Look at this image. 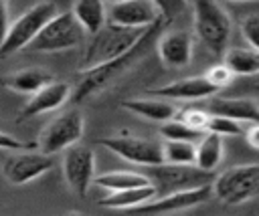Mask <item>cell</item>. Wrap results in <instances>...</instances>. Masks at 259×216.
<instances>
[{
	"mask_svg": "<svg viewBox=\"0 0 259 216\" xmlns=\"http://www.w3.org/2000/svg\"><path fill=\"white\" fill-rule=\"evenodd\" d=\"M170 20L166 16H160L154 24H150L146 28V32L142 34V38L130 48L125 50L123 55H119L117 59L113 61H107L103 65H97V67H91V69H85V71H79V85H77V93H75V101H83L99 91H103L113 79L121 77L125 71H130L144 55L146 50L152 46V42L156 38L162 36V30L166 28Z\"/></svg>",
	"mask_w": 259,
	"mask_h": 216,
	"instance_id": "cell-1",
	"label": "cell"
},
{
	"mask_svg": "<svg viewBox=\"0 0 259 216\" xmlns=\"http://www.w3.org/2000/svg\"><path fill=\"white\" fill-rule=\"evenodd\" d=\"M146 28H127V26H119V24H113L107 20V24L91 36V40L83 52V59L79 63V71H85V69H91V67H97L107 61L117 59L119 55L130 50L142 38Z\"/></svg>",
	"mask_w": 259,
	"mask_h": 216,
	"instance_id": "cell-2",
	"label": "cell"
},
{
	"mask_svg": "<svg viewBox=\"0 0 259 216\" xmlns=\"http://www.w3.org/2000/svg\"><path fill=\"white\" fill-rule=\"evenodd\" d=\"M59 14L57 4L55 2H38L32 8H28L24 14H20L18 18H14L2 38V46H0V55L2 57H10L16 50L28 48V44L38 36V32Z\"/></svg>",
	"mask_w": 259,
	"mask_h": 216,
	"instance_id": "cell-3",
	"label": "cell"
},
{
	"mask_svg": "<svg viewBox=\"0 0 259 216\" xmlns=\"http://www.w3.org/2000/svg\"><path fill=\"white\" fill-rule=\"evenodd\" d=\"M194 30L208 50L223 55L231 36V18L217 0H194Z\"/></svg>",
	"mask_w": 259,
	"mask_h": 216,
	"instance_id": "cell-4",
	"label": "cell"
},
{
	"mask_svg": "<svg viewBox=\"0 0 259 216\" xmlns=\"http://www.w3.org/2000/svg\"><path fill=\"white\" fill-rule=\"evenodd\" d=\"M85 28L77 20L75 12H59L40 32L38 36L28 44V50L32 52H59L69 50L81 44L85 38Z\"/></svg>",
	"mask_w": 259,
	"mask_h": 216,
	"instance_id": "cell-5",
	"label": "cell"
},
{
	"mask_svg": "<svg viewBox=\"0 0 259 216\" xmlns=\"http://www.w3.org/2000/svg\"><path fill=\"white\" fill-rule=\"evenodd\" d=\"M148 176L156 184L158 196L178 192V190L198 188L204 184H212L217 178L212 172L202 170L196 164H170V161L148 166Z\"/></svg>",
	"mask_w": 259,
	"mask_h": 216,
	"instance_id": "cell-6",
	"label": "cell"
},
{
	"mask_svg": "<svg viewBox=\"0 0 259 216\" xmlns=\"http://www.w3.org/2000/svg\"><path fill=\"white\" fill-rule=\"evenodd\" d=\"M214 196L225 204H243L259 196V164L233 166L212 182Z\"/></svg>",
	"mask_w": 259,
	"mask_h": 216,
	"instance_id": "cell-7",
	"label": "cell"
},
{
	"mask_svg": "<svg viewBox=\"0 0 259 216\" xmlns=\"http://www.w3.org/2000/svg\"><path fill=\"white\" fill-rule=\"evenodd\" d=\"M83 129H85V121H83L81 111L69 109L61 113L42 129L40 139H38L40 151L51 153V155L57 151H65L67 147L79 143Z\"/></svg>",
	"mask_w": 259,
	"mask_h": 216,
	"instance_id": "cell-8",
	"label": "cell"
},
{
	"mask_svg": "<svg viewBox=\"0 0 259 216\" xmlns=\"http://www.w3.org/2000/svg\"><path fill=\"white\" fill-rule=\"evenodd\" d=\"M99 145L113 151L121 159L136 166H156L164 161V147L158 141L136 137V135H109L101 137Z\"/></svg>",
	"mask_w": 259,
	"mask_h": 216,
	"instance_id": "cell-9",
	"label": "cell"
},
{
	"mask_svg": "<svg viewBox=\"0 0 259 216\" xmlns=\"http://www.w3.org/2000/svg\"><path fill=\"white\" fill-rule=\"evenodd\" d=\"M95 155L91 147L83 143H75L65 149L63 157V178L67 186L77 194L85 196L89 192V186L95 182Z\"/></svg>",
	"mask_w": 259,
	"mask_h": 216,
	"instance_id": "cell-10",
	"label": "cell"
},
{
	"mask_svg": "<svg viewBox=\"0 0 259 216\" xmlns=\"http://www.w3.org/2000/svg\"><path fill=\"white\" fill-rule=\"evenodd\" d=\"M55 166V159L51 153H45V151H16L12 155H8L4 159V166H2V174L4 178L14 184V186H24L36 178H40L42 174L51 172Z\"/></svg>",
	"mask_w": 259,
	"mask_h": 216,
	"instance_id": "cell-11",
	"label": "cell"
},
{
	"mask_svg": "<svg viewBox=\"0 0 259 216\" xmlns=\"http://www.w3.org/2000/svg\"><path fill=\"white\" fill-rule=\"evenodd\" d=\"M212 196H214L212 184H204L198 188L178 190V192H170V194L152 198L150 202H144L142 206H138L134 210L136 212H150V214H168V212H178V210H186V208L204 204Z\"/></svg>",
	"mask_w": 259,
	"mask_h": 216,
	"instance_id": "cell-12",
	"label": "cell"
},
{
	"mask_svg": "<svg viewBox=\"0 0 259 216\" xmlns=\"http://www.w3.org/2000/svg\"><path fill=\"white\" fill-rule=\"evenodd\" d=\"M160 10L152 0H125L111 4L107 10V20L127 28H146L160 18Z\"/></svg>",
	"mask_w": 259,
	"mask_h": 216,
	"instance_id": "cell-13",
	"label": "cell"
},
{
	"mask_svg": "<svg viewBox=\"0 0 259 216\" xmlns=\"http://www.w3.org/2000/svg\"><path fill=\"white\" fill-rule=\"evenodd\" d=\"M69 97H71V85L63 83V81H53L47 87H42L40 91H36L34 95H30V99L18 111V119L24 121V119H30L34 115L55 111L63 103H67Z\"/></svg>",
	"mask_w": 259,
	"mask_h": 216,
	"instance_id": "cell-14",
	"label": "cell"
},
{
	"mask_svg": "<svg viewBox=\"0 0 259 216\" xmlns=\"http://www.w3.org/2000/svg\"><path fill=\"white\" fill-rule=\"evenodd\" d=\"M217 91L219 89L204 75H198V77H184L164 87L150 89L148 95H158V97H166L172 101H196V99L212 97Z\"/></svg>",
	"mask_w": 259,
	"mask_h": 216,
	"instance_id": "cell-15",
	"label": "cell"
},
{
	"mask_svg": "<svg viewBox=\"0 0 259 216\" xmlns=\"http://www.w3.org/2000/svg\"><path fill=\"white\" fill-rule=\"evenodd\" d=\"M160 61L168 67L180 69L192 61V38L186 30H170L158 38Z\"/></svg>",
	"mask_w": 259,
	"mask_h": 216,
	"instance_id": "cell-16",
	"label": "cell"
},
{
	"mask_svg": "<svg viewBox=\"0 0 259 216\" xmlns=\"http://www.w3.org/2000/svg\"><path fill=\"white\" fill-rule=\"evenodd\" d=\"M121 107L140 115V117H146L150 121H160V123H166L170 119H174L178 115V107L172 103V99H166V97H158V95H150V97H134V99H125L121 101Z\"/></svg>",
	"mask_w": 259,
	"mask_h": 216,
	"instance_id": "cell-17",
	"label": "cell"
},
{
	"mask_svg": "<svg viewBox=\"0 0 259 216\" xmlns=\"http://www.w3.org/2000/svg\"><path fill=\"white\" fill-rule=\"evenodd\" d=\"M208 109L214 115H225L237 121L259 123V103L247 97H212Z\"/></svg>",
	"mask_w": 259,
	"mask_h": 216,
	"instance_id": "cell-18",
	"label": "cell"
},
{
	"mask_svg": "<svg viewBox=\"0 0 259 216\" xmlns=\"http://www.w3.org/2000/svg\"><path fill=\"white\" fill-rule=\"evenodd\" d=\"M53 81H55L53 73H49L42 67H26V69H20L2 79L4 87H8L10 91H16V93H24V95H34L36 91H40L42 87H47Z\"/></svg>",
	"mask_w": 259,
	"mask_h": 216,
	"instance_id": "cell-19",
	"label": "cell"
},
{
	"mask_svg": "<svg viewBox=\"0 0 259 216\" xmlns=\"http://www.w3.org/2000/svg\"><path fill=\"white\" fill-rule=\"evenodd\" d=\"M156 196H158L156 184L136 186V188L111 192L109 196H105V198L99 200V206H103V208H115V210H134V208L142 206L144 202H150Z\"/></svg>",
	"mask_w": 259,
	"mask_h": 216,
	"instance_id": "cell-20",
	"label": "cell"
},
{
	"mask_svg": "<svg viewBox=\"0 0 259 216\" xmlns=\"http://www.w3.org/2000/svg\"><path fill=\"white\" fill-rule=\"evenodd\" d=\"M73 12L89 36H93L107 24L105 0H77L73 4Z\"/></svg>",
	"mask_w": 259,
	"mask_h": 216,
	"instance_id": "cell-21",
	"label": "cell"
},
{
	"mask_svg": "<svg viewBox=\"0 0 259 216\" xmlns=\"http://www.w3.org/2000/svg\"><path fill=\"white\" fill-rule=\"evenodd\" d=\"M223 159V135L214 131H204L196 141V166L208 172H214Z\"/></svg>",
	"mask_w": 259,
	"mask_h": 216,
	"instance_id": "cell-22",
	"label": "cell"
},
{
	"mask_svg": "<svg viewBox=\"0 0 259 216\" xmlns=\"http://www.w3.org/2000/svg\"><path fill=\"white\" fill-rule=\"evenodd\" d=\"M225 63L239 77H255L259 73V50L235 46L225 52Z\"/></svg>",
	"mask_w": 259,
	"mask_h": 216,
	"instance_id": "cell-23",
	"label": "cell"
},
{
	"mask_svg": "<svg viewBox=\"0 0 259 216\" xmlns=\"http://www.w3.org/2000/svg\"><path fill=\"white\" fill-rule=\"evenodd\" d=\"M95 184L99 188H105L109 192H115V190H127V188H136V186H148V184H154V182L146 174H136V172H105V174H97L95 176Z\"/></svg>",
	"mask_w": 259,
	"mask_h": 216,
	"instance_id": "cell-24",
	"label": "cell"
},
{
	"mask_svg": "<svg viewBox=\"0 0 259 216\" xmlns=\"http://www.w3.org/2000/svg\"><path fill=\"white\" fill-rule=\"evenodd\" d=\"M164 161L170 164H194L196 161V141L184 139H164Z\"/></svg>",
	"mask_w": 259,
	"mask_h": 216,
	"instance_id": "cell-25",
	"label": "cell"
},
{
	"mask_svg": "<svg viewBox=\"0 0 259 216\" xmlns=\"http://www.w3.org/2000/svg\"><path fill=\"white\" fill-rule=\"evenodd\" d=\"M160 135L164 139H184V141H198L204 131H198L194 127H190L186 121H182L180 117H174L166 123H162L160 127Z\"/></svg>",
	"mask_w": 259,
	"mask_h": 216,
	"instance_id": "cell-26",
	"label": "cell"
},
{
	"mask_svg": "<svg viewBox=\"0 0 259 216\" xmlns=\"http://www.w3.org/2000/svg\"><path fill=\"white\" fill-rule=\"evenodd\" d=\"M206 131H214V133H219L223 137H237V135H243V121L212 113Z\"/></svg>",
	"mask_w": 259,
	"mask_h": 216,
	"instance_id": "cell-27",
	"label": "cell"
},
{
	"mask_svg": "<svg viewBox=\"0 0 259 216\" xmlns=\"http://www.w3.org/2000/svg\"><path fill=\"white\" fill-rule=\"evenodd\" d=\"M210 115H212V113H208V111L194 109V107H186V109H180L176 117H180L182 121H186L190 127H194V129H198V131H206V129H208Z\"/></svg>",
	"mask_w": 259,
	"mask_h": 216,
	"instance_id": "cell-28",
	"label": "cell"
},
{
	"mask_svg": "<svg viewBox=\"0 0 259 216\" xmlns=\"http://www.w3.org/2000/svg\"><path fill=\"white\" fill-rule=\"evenodd\" d=\"M204 77H206V79L221 91V89H225L227 85H231L235 73L229 69L227 63H223V65H212V67H208L206 73H204Z\"/></svg>",
	"mask_w": 259,
	"mask_h": 216,
	"instance_id": "cell-29",
	"label": "cell"
},
{
	"mask_svg": "<svg viewBox=\"0 0 259 216\" xmlns=\"http://www.w3.org/2000/svg\"><path fill=\"white\" fill-rule=\"evenodd\" d=\"M0 145L4 151H30V149H40L38 141H20L12 137L10 133H0Z\"/></svg>",
	"mask_w": 259,
	"mask_h": 216,
	"instance_id": "cell-30",
	"label": "cell"
},
{
	"mask_svg": "<svg viewBox=\"0 0 259 216\" xmlns=\"http://www.w3.org/2000/svg\"><path fill=\"white\" fill-rule=\"evenodd\" d=\"M241 32L247 38V42L259 50V14H249L241 22Z\"/></svg>",
	"mask_w": 259,
	"mask_h": 216,
	"instance_id": "cell-31",
	"label": "cell"
},
{
	"mask_svg": "<svg viewBox=\"0 0 259 216\" xmlns=\"http://www.w3.org/2000/svg\"><path fill=\"white\" fill-rule=\"evenodd\" d=\"M152 2L158 6L160 14L166 16L168 20H172L176 14H180L186 8V0H152Z\"/></svg>",
	"mask_w": 259,
	"mask_h": 216,
	"instance_id": "cell-32",
	"label": "cell"
},
{
	"mask_svg": "<svg viewBox=\"0 0 259 216\" xmlns=\"http://www.w3.org/2000/svg\"><path fill=\"white\" fill-rule=\"evenodd\" d=\"M245 137H247V143H249L253 149H259V123H253V125L247 129Z\"/></svg>",
	"mask_w": 259,
	"mask_h": 216,
	"instance_id": "cell-33",
	"label": "cell"
},
{
	"mask_svg": "<svg viewBox=\"0 0 259 216\" xmlns=\"http://www.w3.org/2000/svg\"><path fill=\"white\" fill-rule=\"evenodd\" d=\"M253 89H255V91L259 93V73H257V75L253 77Z\"/></svg>",
	"mask_w": 259,
	"mask_h": 216,
	"instance_id": "cell-34",
	"label": "cell"
},
{
	"mask_svg": "<svg viewBox=\"0 0 259 216\" xmlns=\"http://www.w3.org/2000/svg\"><path fill=\"white\" fill-rule=\"evenodd\" d=\"M105 2H109V4H119V2H125V0H105Z\"/></svg>",
	"mask_w": 259,
	"mask_h": 216,
	"instance_id": "cell-35",
	"label": "cell"
},
{
	"mask_svg": "<svg viewBox=\"0 0 259 216\" xmlns=\"http://www.w3.org/2000/svg\"><path fill=\"white\" fill-rule=\"evenodd\" d=\"M229 2H255V0H229Z\"/></svg>",
	"mask_w": 259,
	"mask_h": 216,
	"instance_id": "cell-36",
	"label": "cell"
}]
</instances>
